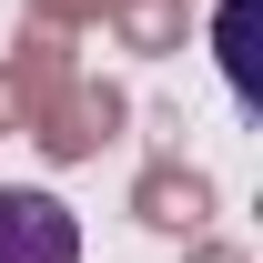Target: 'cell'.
<instances>
[{
    "label": "cell",
    "instance_id": "6da1fadb",
    "mask_svg": "<svg viewBox=\"0 0 263 263\" xmlns=\"http://www.w3.org/2000/svg\"><path fill=\"white\" fill-rule=\"evenodd\" d=\"M71 253H81V223L51 193H0V263H71Z\"/></svg>",
    "mask_w": 263,
    "mask_h": 263
},
{
    "label": "cell",
    "instance_id": "3957f363",
    "mask_svg": "<svg viewBox=\"0 0 263 263\" xmlns=\"http://www.w3.org/2000/svg\"><path fill=\"white\" fill-rule=\"evenodd\" d=\"M253 21H263V0H223V81H233V101H243V111H253L263 101V81H253Z\"/></svg>",
    "mask_w": 263,
    "mask_h": 263
},
{
    "label": "cell",
    "instance_id": "277c9868",
    "mask_svg": "<svg viewBox=\"0 0 263 263\" xmlns=\"http://www.w3.org/2000/svg\"><path fill=\"white\" fill-rule=\"evenodd\" d=\"M193 263H243V253H223V243H213V253H193Z\"/></svg>",
    "mask_w": 263,
    "mask_h": 263
},
{
    "label": "cell",
    "instance_id": "7a4b0ae2",
    "mask_svg": "<svg viewBox=\"0 0 263 263\" xmlns=\"http://www.w3.org/2000/svg\"><path fill=\"white\" fill-rule=\"evenodd\" d=\"M132 213H142V223L152 233H202L213 223V182H202V172H142V193H132Z\"/></svg>",
    "mask_w": 263,
    "mask_h": 263
}]
</instances>
